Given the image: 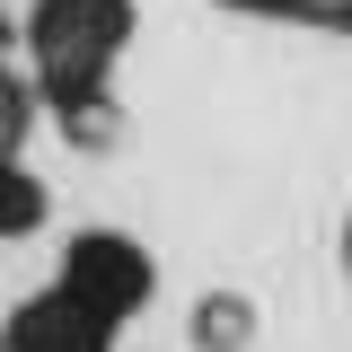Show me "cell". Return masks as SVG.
<instances>
[{
  "instance_id": "cell-1",
  "label": "cell",
  "mask_w": 352,
  "mask_h": 352,
  "mask_svg": "<svg viewBox=\"0 0 352 352\" xmlns=\"http://www.w3.org/2000/svg\"><path fill=\"white\" fill-rule=\"evenodd\" d=\"M18 36H27L36 97L88 132V115H106V80L132 44V0H36Z\"/></svg>"
},
{
  "instance_id": "cell-2",
  "label": "cell",
  "mask_w": 352,
  "mask_h": 352,
  "mask_svg": "<svg viewBox=\"0 0 352 352\" xmlns=\"http://www.w3.org/2000/svg\"><path fill=\"white\" fill-rule=\"evenodd\" d=\"M53 282L80 308H97L106 326H124V317L150 308V256L132 247L124 229H80V238L62 247V273H53Z\"/></svg>"
},
{
  "instance_id": "cell-3",
  "label": "cell",
  "mask_w": 352,
  "mask_h": 352,
  "mask_svg": "<svg viewBox=\"0 0 352 352\" xmlns=\"http://www.w3.org/2000/svg\"><path fill=\"white\" fill-rule=\"evenodd\" d=\"M9 352H115V326L97 308H80L62 282H44L36 300L9 317Z\"/></svg>"
},
{
  "instance_id": "cell-4",
  "label": "cell",
  "mask_w": 352,
  "mask_h": 352,
  "mask_svg": "<svg viewBox=\"0 0 352 352\" xmlns=\"http://www.w3.org/2000/svg\"><path fill=\"white\" fill-rule=\"evenodd\" d=\"M36 220H44V185L9 159V168H0V238H27Z\"/></svg>"
},
{
  "instance_id": "cell-5",
  "label": "cell",
  "mask_w": 352,
  "mask_h": 352,
  "mask_svg": "<svg viewBox=\"0 0 352 352\" xmlns=\"http://www.w3.org/2000/svg\"><path fill=\"white\" fill-rule=\"evenodd\" d=\"M247 326H256V308H247V300H203V317H194L203 352H238V344H247Z\"/></svg>"
},
{
  "instance_id": "cell-6",
  "label": "cell",
  "mask_w": 352,
  "mask_h": 352,
  "mask_svg": "<svg viewBox=\"0 0 352 352\" xmlns=\"http://www.w3.org/2000/svg\"><path fill=\"white\" fill-rule=\"evenodd\" d=\"M229 9H256V18H335L344 27L352 0H229Z\"/></svg>"
},
{
  "instance_id": "cell-7",
  "label": "cell",
  "mask_w": 352,
  "mask_h": 352,
  "mask_svg": "<svg viewBox=\"0 0 352 352\" xmlns=\"http://www.w3.org/2000/svg\"><path fill=\"white\" fill-rule=\"evenodd\" d=\"M0 71H9V18H0Z\"/></svg>"
},
{
  "instance_id": "cell-8",
  "label": "cell",
  "mask_w": 352,
  "mask_h": 352,
  "mask_svg": "<svg viewBox=\"0 0 352 352\" xmlns=\"http://www.w3.org/2000/svg\"><path fill=\"white\" fill-rule=\"evenodd\" d=\"M344 273H352V220H344Z\"/></svg>"
},
{
  "instance_id": "cell-9",
  "label": "cell",
  "mask_w": 352,
  "mask_h": 352,
  "mask_svg": "<svg viewBox=\"0 0 352 352\" xmlns=\"http://www.w3.org/2000/svg\"><path fill=\"white\" fill-rule=\"evenodd\" d=\"M0 352H9V326H0Z\"/></svg>"
},
{
  "instance_id": "cell-10",
  "label": "cell",
  "mask_w": 352,
  "mask_h": 352,
  "mask_svg": "<svg viewBox=\"0 0 352 352\" xmlns=\"http://www.w3.org/2000/svg\"><path fill=\"white\" fill-rule=\"evenodd\" d=\"M344 27H352V9H344Z\"/></svg>"
}]
</instances>
